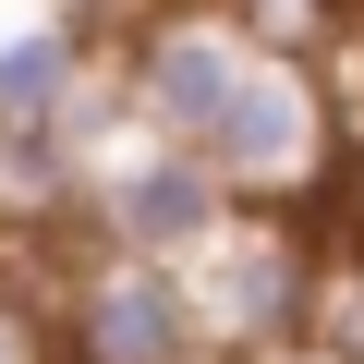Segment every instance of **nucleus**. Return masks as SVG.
Masks as SVG:
<instances>
[{"label":"nucleus","mask_w":364,"mask_h":364,"mask_svg":"<svg viewBox=\"0 0 364 364\" xmlns=\"http://www.w3.org/2000/svg\"><path fill=\"white\" fill-rule=\"evenodd\" d=\"M243 85H255V37H243V25H146V37H134V85H122V109L146 122V146L207 158Z\"/></svg>","instance_id":"nucleus-1"},{"label":"nucleus","mask_w":364,"mask_h":364,"mask_svg":"<svg viewBox=\"0 0 364 364\" xmlns=\"http://www.w3.org/2000/svg\"><path fill=\"white\" fill-rule=\"evenodd\" d=\"M231 182L207 170V158H182V146H146V158H122V170H97V231H109V255H146V267H195V255H219L231 243Z\"/></svg>","instance_id":"nucleus-2"},{"label":"nucleus","mask_w":364,"mask_h":364,"mask_svg":"<svg viewBox=\"0 0 364 364\" xmlns=\"http://www.w3.org/2000/svg\"><path fill=\"white\" fill-rule=\"evenodd\" d=\"M328 85L304 73V61H267L255 49V85L231 97V122H219V146H207V170L231 182V207L243 195H304V182L328 170Z\"/></svg>","instance_id":"nucleus-3"},{"label":"nucleus","mask_w":364,"mask_h":364,"mask_svg":"<svg viewBox=\"0 0 364 364\" xmlns=\"http://www.w3.org/2000/svg\"><path fill=\"white\" fill-rule=\"evenodd\" d=\"M195 340H207L195 267H146V255L85 267V291H73V364H195Z\"/></svg>","instance_id":"nucleus-4"},{"label":"nucleus","mask_w":364,"mask_h":364,"mask_svg":"<svg viewBox=\"0 0 364 364\" xmlns=\"http://www.w3.org/2000/svg\"><path fill=\"white\" fill-rule=\"evenodd\" d=\"M195 304H207V340H279L316 316V255L279 231V219H231L219 255H195Z\"/></svg>","instance_id":"nucleus-5"},{"label":"nucleus","mask_w":364,"mask_h":364,"mask_svg":"<svg viewBox=\"0 0 364 364\" xmlns=\"http://www.w3.org/2000/svg\"><path fill=\"white\" fill-rule=\"evenodd\" d=\"M73 61H85V25H73V13L0 25V134H49V122H73Z\"/></svg>","instance_id":"nucleus-6"},{"label":"nucleus","mask_w":364,"mask_h":364,"mask_svg":"<svg viewBox=\"0 0 364 364\" xmlns=\"http://www.w3.org/2000/svg\"><path fill=\"white\" fill-rule=\"evenodd\" d=\"M340 352H352V364H364V267H352V279H340Z\"/></svg>","instance_id":"nucleus-7"}]
</instances>
